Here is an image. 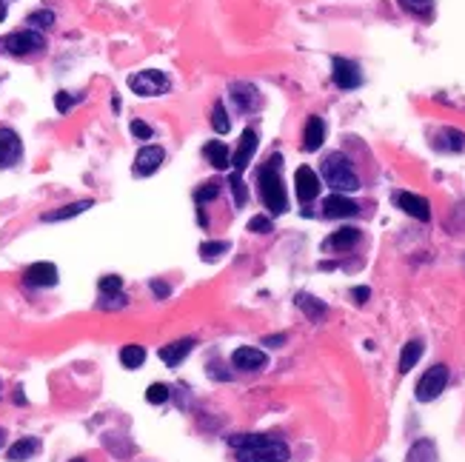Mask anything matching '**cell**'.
<instances>
[{
    "label": "cell",
    "mask_w": 465,
    "mask_h": 462,
    "mask_svg": "<svg viewBox=\"0 0 465 462\" xmlns=\"http://www.w3.org/2000/svg\"><path fill=\"white\" fill-rule=\"evenodd\" d=\"M237 462H286L289 445L272 434H237L228 439Z\"/></svg>",
    "instance_id": "1"
},
{
    "label": "cell",
    "mask_w": 465,
    "mask_h": 462,
    "mask_svg": "<svg viewBox=\"0 0 465 462\" xmlns=\"http://www.w3.org/2000/svg\"><path fill=\"white\" fill-rule=\"evenodd\" d=\"M280 166H283V157L280 154H272L269 163L257 171L260 200H263V205L272 214H283L289 208V197H286V186H283V177H280Z\"/></svg>",
    "instance_id": "2"
},
{
    "label": "cell",
    "mask_w": 465,
    "mask_h": 462,
    "mask_svg": "<svg viewBox=\"0 0 465 462\" xmlns=\"http://www.w3.org/2000/svg\"><path fill=\"white\" fill-rule=\"evenodd\" d=\"M323 180H326L337 194H346V191H357V188H360V177H357L351 160H348L343 151H331V154L323 160Z\"/></svg>",
    "instance_id": "3"
},
{
    "label": "cell",
    "mask_w": 465,
    "mask_h": 462,
    "mask_svg": "<svg viewBox=\"0 0 465 462\" xmlns=\"http://www.w3.org/2000/svg\"><path fill=\"white\" fill-rule=\"evenodd\" d=\"M0 52L12 58H29V55H43L46 52V38L35 29H21L6 38H0Z\"/></svg>",
    "instance_id": "4"
},
{
    "label": "cell",
    "mask_w": 465,
    "mask_h": 462,
    "mask_svg": "<svg viewBox=\"0 0 465 462\" xmlns=\"http://www.w3.org/2000/svg\"><path fill=\"white\" fill-rule=\"evenodd\" d=\"M129 89L140 97H160V95H169L171 80L160 69H143V72H134L129 77Z\"/></svg>",
    "instance_id": "5"
},
{
    "label": "cell",
    "mask_w": 465,
    "mask_h": 462,
    "mask_svg": "<svg viewBox=\"0 0 465 462\" xmlns=\"http://www.w3.org/2000/svg\"><path fill=\"white\" fill-rule=\"evenodd\" d=\"M445 385H448V368H445V365H434V368H428V371L419 377L414 397H417L419 402H431V399H437V397L445 391Z\"/></svg>",
    "instance_id": "6"
},
{
    "label": "cell",
    "mask_w": 465,
    "mask_h": 462,
    "mask_svg": "<svg viewBox=\"0 0 465 462\" xmlns=\"http://www.w3.org/2000/svg\"><path fill=\"white\" fill-rule=\"evenodd\" d=\"M228 95H231V103H235L237 112H243V114H255L263 106L260 89L255 83H246V80H235V83L228 86Z\"/></svg>",
    "instance_id": "7"
},
{
    "label": "cell",
    "mask_w": 465,
    "mask_h": 462,
    "mask_svg": "<svg viewBox=\"0 0 465 462\" xmlns=\"http://www.w3.org/2000/svg\"><path fill=\"white\" fill-rule=\"evenodd\" d=\"M23 157V143L15 129H0V168H12Z\"/></svg>",
    "instance_id": "8"
},
{
    "label": "cell",
    "mask_w": 465,
    "mask_h": 462,
    "mask_svg": "<svg viewBox=\"0 0 465 462\" xmlns=\"http://www.w3.org/2000/svg\"><path fill=\"white\" fill-rule=\"evenodd\" d=\"M331 80L340 86V89H357L363 83V72L354 60L348 58H334L331 60Z\"/></svg>",
    "instance_id": "9"
},
{
    "label": "cell",
    "mask_w": 465,
    "mask_h": 462,
    "mask_svg": "<svg viewBox=\"0 0 465 462\" xmlns=\"http://www.w3.org/2000/svg\"><path fill=\"white\" fill-rule=\"evenodd\" d=\"M394 205H397L400 211H405L408 217L419 220V222H428V220H431V205H428V200L419 197V194H411V191H394Z\"/></svg>",
    "instance_id": "10"
},
{
    "label": "cell",
    "mask_w": 465,
    "mask_h": 462,
    "mask_svg": "<svg viewBox=\"0 0 465 462\" xmlns=\"http://www.w3.org/2000/svg\"><path fill=\"white\" fill-rule=\"evenodd\" d=\"M163 160H166V149L149 143V146H143V149L137 151V157H134V174H137V177H149V174H154V171L163 166Z\"/></svg>",
    "instance_id": "11"
},
{
    "label": "cell",
    "mask_w": 465,
    "mask_h": 462,
    "mask_svg": "<svg viewBox=\"0 0 465 462\" xmlns=\"http://www.w3.org/2000/svg\"><path fill=\"white\" fill-rule=\"evenodd\" d=\"M257 143H260L257 131H255V129H243L240 143H237L235 154H231V166H235V171L243 174V168H249V163H252V157H255V151H257Z\"/></svg>",
    "instance_id": "12"
},
{
    "label": "cell",
    "mask_w": 465,
    "mask_h": 462,
    "mask_svg": "<svg viewBox=\"0 0 465 462\" xmlns=\"http://www.w3.org/2000/svg\"><path fill=\"white\" fill-rule=\"evenodd\" d=\"M23 283L32 289H52L58 286V269L55 263H35L23 272Z\"/></svg>",
    "instance_id": "13"
},
{
    "label": "cell",
    "mask_w": 465,
    "mask_h": 462,
    "mask_svg": "<svg viewBox=\"0 0 465 462\" xmlns=\"http://www.w3.org/2000/svg\"><path fill=\"white\" fill-rule=\"evenodd\" d=\"M294 186H297V200L300 203H311L320 194V177L309 166H300L294 171Z\"/></svg>",
    "instance_id": "14"
},
{
    "label": "cell",
    "mask_w": 465,
    "mask_h": 462,
    "mask_svg": "<svg viewBox=\"0 0 465 462\" xmlns=\"http://www.w3.org/2000/svg\"><path fill=\"white\" fill-rule=\"evenodd\" d=\"M231 365H235L237 371H260L269 365V357L260 351V348H237L235 354H231Z\"/></svg>",
    "instance_id": "15"
},
{
    "label": "cell",
    "mask_w": 465,
    "mask_h": 462,
    "mask_svg": "<svg viewBox=\"0 0 465 462\" xmlns=\"http://www.w3.org/2000/svg\"><path fill=\"white\" fill-rule=\"evenodd\" d=\"M360 211V205L354 203V200H348L346 194H331V197H326L323 200V214L326 217H334V220H340V217H354Z\"/></svg>",
    "instance_id": "16"
},
{
    "label": "cell",
    "mask_w": 465,
    "mask_h": 462,
    "mask_svg": "<svg viewBox=\"0 0 465 462\" xmlns=\"http://www.w3.org/2000/svg\"><path fill=\"white\" fill-rule=\"evenodd\" d=\"M191 348H194V340L191 337H186V340H174V343H169V345H163L157 354H160V360L169 365V368H174V365H180L188 354H191Z\"/></svg>",
    "instance_id": "17"
},
{
    "label": "cell",
    "mask_w": 465,
    "mask_h": 462,
    "mask_svg": "<svg viewBox=\"0 0 465 462\" xmlns=\"http://www.w3.org/2000/svg\"><path fill=\"white\" fill-rule=\"evenodd\" d=\"M360 243V231L357 228H340V231H334L331 237H326V243H323V252H348V249H354Z\"/></svg>",
    "instance_id": "18"
},
{
    "label": "cell",
    "mask_w": 465,
    "mask_h": 462,
    "mask_svg": "<svg viewBox=\"0 0 465 462\" xmlns=\"http://www.w3.org/2000/svg\"><path fill=\"white\" fill-rule=\"evenodd\" d=\"M203 157H205L214 168H220V171H225V168L231 166V151H228V146H225L223 140L205 143V146H203Z\"/></svg>",
    "instance_id": "19"
},
{
    "label": "cell",
    "mask_w": 465,
    "mask_h": 462,
    "mask_svg": "<svg viewBox=\"0 0 465 462\" xmlns=\"http://www.w3.org/2000/svg\"><path fill=\"white\" fill-rule=\"evenodd\" d=\"M326 140V123L323 117H309L306 123V131H303V149L306 151H317Z\"/></svg>",
    "instance_id": "20"
},
{
    "label": "cell",
    "mask_w": 465,
    "mask_h": 462,
    "mask_svg": "<svg viewBox=\"0 0 465 462\" xmlns=\"http://www.w3.org/2000/svg\"><path fill=\"white\" fill-rule=\"evenodd\" d=\"M41 451V439L38 436H23V439H18L12 448H9V462H26L29 456H35Z\"/></svg>",
    "instance_id": "21"
},
{
    "label": "cell",
    "mask_w": 465,
    "mask_h": 462,
    "mask_svg": "<svg viewBox=\"0 0 465 462\" xmlns=\"http://www.w3.org/2000/svg\"><path fill=\"white\" fill-rule=\"evenodd\" d=\"M92 205H95V200H78V203H69V205H63V208H58V211H46V214H43V222H58V220L78 217V214L89 211Z\"/></svg>",
    "instance_id": "22"
},
{
    "label": "cell",
    "mask_w": 465,
    "mask_h": 462,
    "mask_svg": "<svg viewBox=\"0 0 465 462\" xmlns=\"http://www.w3.org/2000/svg\"><path fill=\"white\" fill-rule=\"evenodd\" d=\"M422 351H425L422 340H408V343L402 345V354H400V374H408V371L417 365V360L422 357Z\"/></svg>",
    "instance_id": "23"
},
{
    "label": "cell",
    "mask_w": 465,
    "mask_h": 462,
    "mask_svg": "<svg viewBox=\"0 0 465 462\" xmlns=\"http://www.w3.org/2000/svg\"><path fill=\"white\" fill-rule=\"evenodd\" d=\"M405 462H437V445H434L431 439H417V442L408 448Z\"/></svg>",
    "instance_id": "24"
},
{
    "label": "cell",
    "mask_w": 465,
    "mask_h": 462,
    "mask_svg": "<svg viewBox=\"0 0 465 462\" xmlns=\"http://www.w3.org/2000/svg\"><path fill=\"white\" fill-rule=\"evenodd\" d=\"M297 306H300V311L311 320V323H317V320H323L326 317V311H328V306L326 303H320L317 297H311V294H297Z\"/></svg>",
    "instance_id": "25"
},
{
    "label": "cell",
    "mask_w": 465,
    "mask_h": 462,
    "mask_svg": "<svg viewBox=\"0 0 465 462\" xmlns=\"http://www.w3.org/2000/svg\"><path fill=\"white\" fill-rule=\"evenodd\" d=\"M437 146L445 149V151H465V131H459V129H442Z\"/></svg>",
    "instance_id": "26"
},
{
    "label": "cell",
    "mask_w": 465,
    "mask_h": 462,
    "mask_svg": "<svg viewBox=\"0 0 465 462\" xmlns=\"http://www.w3.org/2000/svg\"><path fill=\"white\" fill-rule=\"evenodd\" d=\"M120 362H123V368H129V371L140 368V365L146 362V348H143V345H123V348H120Z\"/></svg>",
    "instance_id": "27"
},
{
    "label": "cell",
    "mask_w": 465,
    "mask_h": 462,
    "mask_svg": "<svg viewBox=\"0 0 465 462\" xmlns=\"http://www.w3.org/2000/svg\"><path fill=\"white\" fill-rule=\"evenodd\" d=\"M400 9H405L414 18H431L434 15V0H397Z\"/></svg>",
    "instance_id": "28"
},
{
    "label": "cell",
    "mask_w": 465,
    "mask_h": 462,
    "mask_svg": "<svg viewBox=\"0 0 465 462\" xmlns=\"http://www.w3.org/2000/svg\"><path fill=\"white\" fill-rule=\"evenodd\" d=\"M228 188H231V194H235V205L237 208H243L249 203V188H246V180H243L240 171H235L228 177Z\"/></svg>",
    "instance_id": "29"
},
{
    "label": "cell",
    "mask_w": 465,
    "mask_h": 462,
    "mask_svg": "<svg viewBox=\"0 0 465 462\" xmlns=\"http://www.w3.org/2000/svg\"><path fill=\"white\" fill-rule=\"evenodd\" d=\"M26 26H29V29H35V32H46V29H52V26H55V12H49V9L32 12V15L26 18Z\"/></svg>",
    "instance_id": "30"
},
{
    "label": "cell",
    "mask_w": 465,
    "mask_h": 462,
    "mask_svg": "<svg viewBox=\"0 0 465 462\" xmlns=\"http://www.w3.org/2000/svg\"><path fill=\"white\" fill-rule=\"evenodd\" d=\"M211 129L217 131V134H225L228 129H231V120H228V112H225V106L217 100L214 103V109H211Z\"/></svg>",
    "instance_id": "31"
},
{
    "label": "cell",
    "mask_w": 465,
    "mask_h": 462,
    "mask_svg": "<svg viewBox=\"0 0 465 462\" xmlns=\"http://www.w3.org/2000/svg\"><path fill=\"white\" fill-rule=\"evenodd\" d=\"M214 197H220V183H217V180H208V183H203V186L197 188V194H194L197 205H203V203H211Z\"/></svg>",
    "instance_id": "32"
},
{
    "label": "cell",
    "mask_w": 465,
    "mask_h": 462,
    "mask_svg": "<svg viewBox=\"0 0 465 462\" xmlns=\"http://www.w3.org/2000/svg\"><path fill=\"white\" fill-rule=\"evenodd\" d=\"M225 252H228V243H220V240H211V243H203V246H200L203 260H217V257H223Z\"/></svg>",
    "instance_id": "33"
},
{
    "label": "cell",
    "mask_w": 465,
    "mask_h": 462,
    "mask_svg": "<svg viewBox=\"0 0 465 462\" xmlns=\"http://www.w3.org/2000/svg\"><path fill=\"white\" fill-rule=\"evenodd\" d=\"M166 399H169V385L154 382V385L146 388V402H151V405H163Z\"/></svg>",
    "instance_id": "34"
},
{
    "label": "cell",
    "mask_w": 465,
    "mask_h": 462,
    "mask_svg": "<svg viewBox=\"0 0 465 462\" xmlns=\"http://www.w3.org/2000/svg\"><path fill=\"white\" fill-rule=\"evenodd\" d=\"M97 289H100V294H117V291L123 289V277H117V274H106V277H100Z\"/></svg>",
    "instance_id": "35"
},
{
    "label": "cell",
    "mask_w": 465,
    "mask_h": 462,
    "mask_svg": "<svg viewBox=\"0 0 465 462\" xmlns=\"http://www.w3.org/2000/svg\"><path fill=\"white\" fill-rule=\"evenodd\" d=\"M274 225H272V220L266 217V214H257V217H252L249 220V231H255V235H269Z\"/></svg>",
    "instance_id": "36"
},
{
    "label": "cell",
    "mask_w": 465,
    "mask_h": 462,
    "mask_svg": "<svg viewBox=\"0 0 465 462\" xmlns=\"http://www.w3.org/2000/svg\"><path fill=\"white\" fill-rule=\"evenodd\" d=\"M80 100H83V97H75V95H69V92H58V95H55V106H58L60 114H66V112H69L75 103H80Z\"/></svg>",
    "instance_id": "37"
},
{
    "label": "cell",
    "mask_w": 465,
    "mask_h": 462,
    "mask_svg": "<svg viewBox=\"0 0 465 462\" xmlns=\"http://www.w3.org/2000/svg\"><path fill=\"white\" fill-rule=\"evenodd\" d=\"M126 306V297L117 291V294H103V300L97 303V308H106V311H114V308H123Z\"/></svg>",
    "instance_id": "38"
},
{
    "label": "cell",
    "mask_w": 465,
    "mask_h": 462,
    "mask_svg": "<svg viewBox=\"0 0 465 462\" xmlns=\"http://www.w3.org/2000/svg\"><path fill=\"white\" fill-rule=\"evenodd\" d=\"M132 134H134L137 140H151V137H154L151 126H149V123H143V120H132Z\"/></svg>",
    "instance_id": "39"
},
{
    "label": "cell",
    "mask_w": 465,
    "mask_h": 462,
    "mask_svg": "<svg viewBox=\"0 0 465 462\" xmlns=\"http://www.w3.org/2000/svg\"><path fill=\"white\" fill-rule=\"evenodd\" d=\"M151 291L157 294V300H166V297L171 294V289H169L166 283H160V280H151Z\"/></svg>",
    "instance_id": "40"
},
{
    "label": "cell",
    "mask_w": 465,
    "mask_h": 462,
    "mask_svg": "<svg viewBox=\"0 0 465 462\" xmlns=\"http://www.w3.org/2000/svg\"><path fill=\"white\" fill-rule=\"evenodd\" d=\"M351 297H354V303H365V300L371 297V289H365V286H357V289H351Z\"/></svg>",
    "instance_id": "41"
},
{
    "label": "cell",
    "mask_w": 465,
    "mask_h": 462,
    "mask_svg": "<svg viewBox=\"0 0 465 462\" xmlns=\"http://www.w3.org/2000/svg\"><path fill=\"white\" fill-rule=\"evenodd\" d=\"M286 343V334H272V337H263V345H269V348H280Z\"/></svg>",
    "instance_id": "42"
},
{
    "label": "cell",
    "mask_w": 465,
    "mask_h": 462,
    "mask_svg": "<svg viewBox=\"0 0 465 462\" xmlns=\"http://www.w3.org/2000/svg\"><path fill=\"white\" fill-rule=\"evenodd\" d=\"M15 402H18V405H23V402H26V397H23V388H18V391H15Z\"/></svg>",
    "instance_id": "43"
},
{
    "label": "cell",
    "mask_w": 465,
    "mask_h": 462,
    "mask_svg": "<svg viewBox=\"0 0 465 462\" xmlns=\"http://www.w3.org/2000/svg\"><path fill=\"white\" fill-rule=\"evenodd\" d=\"M6 21V0H0V23Z\"/></svg>",
    "instance_id": "44"
},
{
    "label": "cell",
    "mask_w": 465,
    "mask_h": 462,
    "mask_svg": "<svg viewBox=\"0 0 465 462\" xmlns=\"http://www.w3.org/2000/svg\"><path fill=\"white\" fill-rule=\"evenodd\" d=\"M4 445H6V431L0 428V448H4Z\"/></svg>",
    "instance_id": "45"
},
{
    "label": "cell",
    "mask_w": 465,
    "mask_h": 462,
    "mask_svg": "<svg viewBox=\"0 0 465 462\" xmlns=\"http://www.w3.org/2000/svg\"><path fill=\"white\" fill-rule=\"evenodd\" d=\"M69 462H86V459H80V456H78V459H69Z\"/></svg>",
    "instance_id": "46"
}]
</instances>
